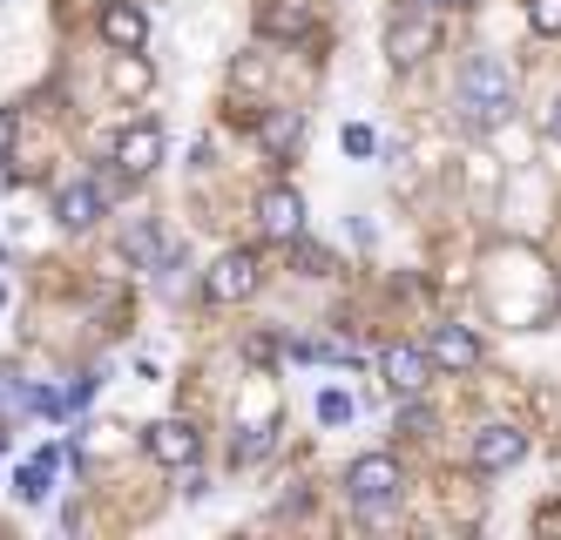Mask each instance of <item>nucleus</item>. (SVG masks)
<instances>
[{
  "label": "nucleus",
  "instance_id": "f257e3e1",
  "mask_svg": "<svg viewBox=\"0 0 561 540\" xmlns=\"http://www.w3.org/2000/svg\"><path fill=\"white\" fill-rule=\"evenodd\" d=\"M514 95H520V81H514L507 55H467L460 74H454V108H460L467 129H494V122H507Z\"/></svg>",
  "mask_w": 561,
  "mask_h": 540
},
{
  "label": "nucleus",
  "instance_id": "f03ea898",
  "mask_svg": "<svg viewBox=\"0 0 561 540\" xmlns=\"http://www.w3.org/2000/svg\"><path fill=\"white\" fill-rule=\"evenodd\" d=\"M399 493H407V473H399L392 452H366V460L345 467V501L366 514V520H386L399 507Z\"/></svg>",
  "mask_w": 561,
  "mask_h": 540
},
{
  "label": "nucleus",
  "instance_id": "7ed1b4c3",
  "mask_svg": "<svg viewBox=\"0 0 561 540\" xmlns=\"http://www.w3.org/2000/svg\"><path fill=\"white\" fill-rule=\"evenodd\" d=\"M433 48H439V27H433V14H420V8L392 14V27H386V61H392V68H420Z\"/></svg>",
  "mask_w": 561,
  "mask_h": 540
},
{
  "label": "nucleus",
  "instance_id": "20e7f679",
  "mask_svg": "<svg viewBox=\"0 0 561 540\" xmlns=\"http://www.w3.org/2000/svg\"><path fill=\"white\" fill-rule=\"evenodd\" d=\"M257 230L277 243H298L305 237V196L298 189H264L257 196Z\"/></svg>",
  "mask_w": 561,
  "mask_h": 540
},
{
  "label": "nucleus",
  "instance_id": "39448f33",
  "mask_svg": "<svg viewBox=\"0 0 561 540\" xmlns=\"http://www.w3.org/2000/svg\"><path fill=\"white\" fill-rule=\"evenodd\" d=\"M204 290H210L217 305H237V298H251V290H257V257H251V251H224V257L210 264Z\"/></svg>",
  "mask_w": 561,
  "mask_h": 540
},
{
  "label": "nucleus",
  "instance_id": "423d86ee",
  "mask_svg": "<svg viewBox=\"0 0 561 540\" xmlns=\"http://www.w3.org/2000/svg\"><path fill=\"white\" fill-rule=\"evenodd\" d=\"M156 162H163V129L156 122H136V129L115 136V170L123 176H149Z\"/></svg>",
  "mask_w": 561,
  "mask_h": 540
},
{
  "label": "nucleus",
  "instance_id": "0eeeda50",
  "mask_svg": "<svg viewBox=\"0 0 561 540\" xmlns=\"http://www.w3.org/2000/svg\"><path fill=\"white\" fill-rule=\"evenodd\" d=\"M520 452H528V433H520V426H480L473 433V467L480 473H507Z\"/></svg>",
  "mask_w": 561,
  "mask_h": 540
},
{
  "label": "nucleus",
  "instance_id": "6e6552de",
  "mask_svg": "<svg viewBox=\"0 0 561 540\" xmlns=\"http://www.w3.org/2000/svg\"><path fill=\"white\" fill-rule=\"evenodd\" d=\"M95 27H102V41H108L115 55H129V48H142V41H149V14L136 8V0H108Z\"/></svg>",
  "mask_w": 561,
  "mask_h": 540
},
{
  "label": "nucleus",
  "instance_id": "1a4fd4ad",
  "mask_svg": "<svg viewBox=\"0 0 561 540\" xmlns=\"http://www.w3.org/2000/svg\"><path fill=\"white\" fill-rule=\"evenodd\" d=\"M149 460L156 467H190L196 460V426L190 420H156L149 426Z\"/></svg>",
  "mask_w": 561,
  "mask_h": 540
},
{
  "label": "nucleus",
  "instance_id": "9d476101",
  "mask_svg": "<svg viewBox=\"0 0 561 540\" xmlns=\"http://www.w3.org/2000/svg\"><path fill=\"white\" fill-rule=\"evenodd\" d=\"M426 352H433L439 371H473L480 365V338H473L467 324H439L433 338H426Z\"/></svg>",
  "mask_w": 561,
  "mask_h": 540
},
{
  "label": "nucleus",
  "instance_id": "9b49d317",
  "mask_svg": "<svg viewBox=\"0 0 561 540\" xmlns=\"http://www.w3.org/2000/svg\"><path fill=\"white\" fill-rule=\"evenodd\" d=\"M95 217H102V189H95V183H68V189L55 196V223H61V230H89Z\"/></svg>",
  "mask_w": 561,
  "mask_h": 540
},
{
  "label": "nucleus",
  "instance_id": "f8f14e48",
  "mask_svg": "<svg viewBox=\"0 0 561 540\" xmlns=\"http://www.w3.org/2000/svg\"><path fill=\"white\" fill-rule=\"evenodd\" d=\"M426 365H433V352H413V345H392V352H386V386H392L399 399H413V392L426 386Z\"/></svg>",
  "mask_w": 561,
  "mask_h": 540
},
{
  "label": "nucleus",
  "instance_id": "ddd939ff",
  "mask_svg": "<svg viewBox=\"0 0 561 540\" xmlns=\"http://www.w3.org/2000/svg\"><path fill=\"white\" fill-rule=\"evenodd\" d=\"M257 136H264L271 156H291V149L305 142V108H271V115L257 122Z\"/></svg>",
  "mask_w": 561,
  "mask_h": 540
},
{
  "label": "nucleus",
  "instance_id": "4468645a",
  "mask_svg": "<svg viewBox=\"0 0 561 540\" xmlns=\"http://www.w3.org/2000/svg\"><path fill=\"white\" fill-rule=\"evenodd\" d=\"M61 467V446H48V452H34V460L14 473V493L21 501H48V473Z\"/></svg>",
  "mask_w": 561,
  "mask_h": 540
},
{
  "label": "nucleus",
  "instance_id": "2eb2a0df",
  "mask_svg": "<svg viewBox=\"0 0 561 540\" xmlns=\"http://www.w3.org/2000/svg\"><path fill=\"white\" fill-rule=\"evenodd\" d=\"M108 81H115V95H142V89H149V61H142V48H129V55H115Z\"/></svg>",
  "mask_w": 561,
  "mask_h": 540
},
{
  "label": "nucleus",
  "instance_id": "dca6fc26",
  "mask_svg": "<svg viewBox=\"0 0 561 540\" xmlns=\"http://www.w3.org/2000/svg\"><path fill=\"white\" fill-rule=\"evenodd\" d=\"M190 284H196V277H190V251H170L163 264H156V290H163V298H170V305L183 298V290H190Z\"/></svg>",
  "mask_w": 561,
  "mask_h": 540
},
{
  "label": "nucleus",
  "instance_id": "f3484780",
  "mask_svg": "<svg viewBox=\"0 0 561 540\" xmlns=\"http://www.w3.org/2000/svg\"><path fill=\"white\" fill-rule=\"evenodd\" d=\"M123 251H129V257H136V264H142V271H156V264H163V257H170V251H163V237H156V230H149V223H142V230H129V237H123Z\"/></svg>",
  "mask_w": 561,
  "mask_h": 540
},
{
  "label": "nucleus",
  "instance_id": "a211bd4d",
  "mask_svg": "<svg viewBox=\"0 0 561 540\" xmlns=\"http://www.w3.org/2000/svg\"><path fill=\"white\" fill-rule=\"evenodd\" d=\"M352 392H339V386H325V392H318V420H325V426H352Z\"/></svg>",
  "mask_w": 561,
  "mask_h": 540
},
{
  "label": "nucleus",
  "instance_id": "6ab92c4d",
  "mask_svg": "<svg viewBox=\"0 0 561 540\" xmlns=\"http://www.w3.org/2000/svg\"><path fill=\"white\" fill-rule=\"evenodd\" d=\"M264 452H271V426H244V439L230 446V460H237V467H251V460H264Z\"/></svg>",
  "mask_w": 561,
  "mask_h": 540
},
{
  "label": "nucleus",
  "instance_id": "aec40b11",
  "mask_svg": "<svg viewBox=\"0 0 561 540\" xmlns=\"http://www.w3.org/2000/svg\"><path fill=\"white\" fill-rule=\"evenodd\" d=\"M528 27L535 34H561V0H528Z\"/></svg>",
  "mask_w": 561,
  "mask_h": 540
},
{
  "label": "nucleus",
  "instance_id": "412c9836",
  "mask_svg": "<svg viewBox=\"0 0 561 540\" xmlns=\"http://www.w3.org/2000/svg\"><path fill=\"white\" fill-rule=\"evenodd\" d=\"M345 149H352V156H373V149H379V136L366 129V122H352V129H345Z\"/></svg>",
  "mask_w": 561,
  "mask_h": 540
},
{
  "label": "nucleus",
  "instance_id": "4be33fe9",
  "mask_svg": "<svg viewBox=\"0 0 561 540\" xmlns=\"http://www.w3.org/2000/svg\"><path fill=\"white\" fill-rule=\"evenodd\" d=\"M89 399H95V379H75V386H68V399H61V405H89Z\"/></svg>",
  "mask_w": 561,
  "mask_h": 540
},
{
  "label": "nucleus",
  "instance_id": "5701e85b",
  "mask_svg": "<svg viewBox=\"0 0 561 540\" xmlns=\"http://www.w3.org/2000/svg\"><path fill=\"white\" fill-rule=\"evenodd\" d=\"M8 149H14V115L0 108V162H8Z\"/></svg>",
  "mask_w": 561,
  "mask_h": 540
},
{
  "label": "nucleus",
  "instance_id": "b1692460",
  "mask_svg": "<svg viewBox=\"0 0 561 540\" xmlns=\"http://www.w3.org/2000/svg\"><path fill=\"white\" fill-rule=\"evenodd\" d=\"M548 142H561V95H554V108H548Z\"/></svg>",
  "mask_w": 561,
  "mask_h": 540
},
{
  "label": "nucleus",
  "instance_id": "393cba45",
  "mask_svg": "<svg viewBox=\"0 0 561 540\" xmlns=\"http://www.w3.org/2000/svg\"><path fill=\"white\" fill-rule=\"evenodd\" d=\"M426 8H473V0H426Z\"/></svg>",
  "mask_w": 561,
  "mask_h": 540
},
{
  "label": "nucleus",
  "instance_id": "a878e982",
  "mask_svg": "<svg viewBox=\"0 0 561 540\" xmlns=\"http://www.w3.org/2000/svg\"><path fill=\"white\" fill-rule=\"evenodd\" d=\"M0 305H8V290H0Z\"/></svg>",
  "mask_w": 561,
  "mask_h": 540
}]
</instances>
